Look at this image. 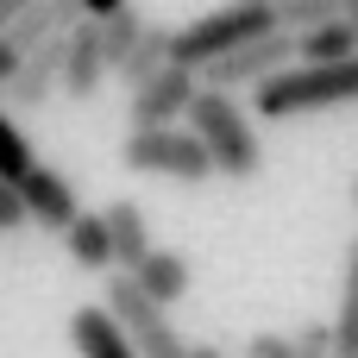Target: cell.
<instances>
[{
    "label": "cell",
    "instance_id": "1",
    "mask_svg": "<svg viewBox=\"0 0 358 358\" xmlns=\"http://www.w3.org/2000/svg\"><path fill=\"white\" fill-rule=\"evenodd\" d=\"M358 101V57H334V63H289L277 76H264L252 88V113L264 120H296V113H315V107H346Z\"/></svg>",
    "mask_w": 358,
    "mask_h": 358
},
{
    "label": "cell",
    "instance_id": "2",
    "mask_svg": "<svg viewBox=\"0 0 358 358\" xmlns=\"http://www.w3.org/2000/svg\"><path fill=\"white\" fill-rule=\"evenodd\" d=\"M189 126L208 138L220 176H233V182H258V176H264V138H258L252 113L239 107V88L201 82V94L189 101Z\"/></svg>",
    "mask_w": 358,
    "mask_h": 358
},
{
    "label": "cell",
    "instance_id": "3",
    "mask_svg": "<svg viewBox=\"0 0 358 358\" xmlns=\"http://www.w3.org/2000/svg\"><path fill=\"white\" fill-rule=\"evenodd\" d=\"M120 164L126 170H138V176H170V182H208V176H220V164H214V151H208V138L195 132V126H132L126 132V145H120Z\"/></svg>",
    "mask_w": 358,
    "mask_h": 358
},
{
    "label": "cell",
    "instance_id": "4",
    "mask_svg": "<svg viewBox=\"0 0 358 358\" xmlns=\"http://www.w3.org/2000/svg\"><path fill=\"white\" fill-rule=\"evenodd\" d=\"M271 25H277V6H271V0H227V6H214V13L176 25V57L195 63V69H208L214 57L239 50L245 38H258V31H271Z\"/></svg>",
    "mask_w": 358,
    "mask_h": 358
},
{
    "label": "cell",
    "instance_id": "5",
    "mask_svg": "<svg viewBox=\"0 0 358 358\" xmlns=\"http://www.w3.org/2000/svg\"><path fill=\"white\" fill-rule=\"evenodd\" d=\"M107 308H113V321L126 327V340L138 346L145 358H189V346H182V334L170 327V315H164V302L120 264V271H107V296H101Z\"/></svg>",
    "mask_w": 358,
    "mask_h": 358
},
{
    "label": "cell",
    "instance_id": "6",
    "mask_svg": "<svg viewBox=\"0 0 358 358\" xmlns=\"http://www.w3.org/2000/svg\"><path fill=\"white\" fill-rule=\"evenodd\" d=\"M302 57V38L296 31H283V25H271V31H258V38H245L239 50H227V57H214L201 76L214 82V88H258L264 76H277V69H289Z\"/></svg>",
    "mask_w": 358,
    "mask_h": 358
},
{
    "label": "cell",
    "instance_id": "7",
    "mask_svg": "<svg viewBox=\"0 0 358 358\" xmlns=\"http://www.w3.org/2000/svg\"><path fill=\"white\" fill-rule=\"evenodd\" d=\"M201 69L195 63H182V57H170L157 76H145L138 88H132V107H126V120L132 126H170V120H182L189 113V101L201 94Z\"/></svg>",
    "mask_w": 358,
    "mask_h": 358
},
{
    "label": "cell",
    "instance_id": "8",
    "mask_svg": "<svg viewBox=\"0 0 358 358\" xmlns=\"http://www.w3.org/2000/svg\"><path fill=\"white\" fill-rule=\"evenodd\" d=\"M107 76H113V63H107L101 19L69 25V38H63V94H69V101H94Z\"/></svg>",
    "mask_w": 358,
    "mask_h": 358
},
{
    "label": "cell",
    "instance_id": "9",
    "mask_svg": "<svg viewBox=\"0 0 358 358\" xmlns=\"http://www.w3.org/2000/svg\"><path fill=\"white\" fill-rule=\"evenodd\" d=\"M69 38V31H63ZM63 38H44L38 50H25V63L6 82V107L13 113H38L50 94H63Z\"/></svg>",
    "mask_w": 358,
    "mask_h": 358
},
{
    "label": "cell",
    "instance_id": "10",
    "mask_svg": "<svg viewBox=\"0 0 358 358\" xmlns=\"http://www.w3.org/2000/svg\"><path fill=\"white\" fill-rule=\"evenodd\" d=\"M69 346L76 358H145L132 340H126V327L113 321V308L101 302V308H76L69 315Z\"/></svg>",
    "mask_w": 358,
    "mask_h": 358
},
{
    "label": "cell",
    "instance_id": "11",
    "mask_svg": "<svg viewBox=\"0 0 358 358\" xmlns=\"http://www.w3.org/2000/svg\"><path fill=\"white\" fill-rule=\"evenodd\" d=\"M19 189H25V201H31V220L38 227H50V233H63L82 208H76V189L50 170V164H31L25 176H19Z\"/></svg>",
    "mask_w": 358,
    "mask_h": 358
},
{
    "label": "cell",
    "instance_id": "12",
    "mask_svg": "<svg viewBox=\"0 0 358 358\" xmlns=\"http://www.w3.org/2000/svg\"><path fill=\"white\" fill-rule=\"evenodd\" d=\"M126 271H132L164 308H176V302L189 296V283H195V264H189L182 252H164V245H151V252H145L138 264H126Z\"/></svg>",
    "mask_w": 358,
    "mask_h": 358
},
{
    "label": "cell",
    "instance_id": "13",
    "mask_svg": "<svg viewBox=\"0 0 358 358\" xmlns=\"http://www.w3.org/2000/svg\"><path fill=\"white\" fill-rule=\"evenodd\" d=\"M63 252L76 271H113L120 252H113V233H107V214H76L63 227Z\"/></svg>",
    "mask_w": 358,
    "mask_h": 358
},
{
    "label": "cell",
    "instance_id": "14",
    "mask_svg": "<svg viewBox=\"0 0 358 358\" xmlns=\"http://www.w3.org/2000/svg\"><path fill=\"white\" fill-rule=\"evenodd\" d=\"M170 57H176V25H164V19H145V31H138L132 57H126V63H120L113 76H120L126 88H138V82H145V76H157V69H164Z\"/></svg>",
    "mask_w": 358,
    "mask_h": 358
},
{
    "label": "cell",
    "instance_id": "15",
    "mask_svg": "<svg viewBox=\"0 0 358 358\" xmlns=\"http://www.w3.org/2000/svg\"><path fill=\"white\" fill-rule=\"evenodd\" d=\"M101 214H107V233H113V252H120V264H138V258L151 252V227H145V208L120 195V201H107Z\"/></svg>",
    "mask_w": 358,
    "mask_h": 358
},
{
    "label": "cell",
    "instance_id": "16",
    "mask_svg": "<svg viewBox=\"0 0 358 358\" xmlns=\"http://www.w3.org/2000/svg\"><path fill=\"white\" fill-rule=\"evenodd\" d=\"M302 38V63H334V57H358V25L340 13V19H321V25H308V31H296Z\"/></svg>",
    "mask_w": 358,
    "mask_h": 358
},
{
    "label": "cell",
    "instance_id": "17",
    "mask_svg": "<svg viewBox=\"0 0 358 358\" xmlns=\"http://www.w3.org/2000/svg\"><path fill=\"white\" fill-rule=\"evenodd\" d=\"M334 334H340L334 358H358V233H352V245H346V283H340V315H334Z\"/></svg>",
    "mask_w": 358,
    "mask_h": 358
},
{
    "label": "cell",
    "instance_id": "18",
    "mask_svg": "<svg viewBox=\"0 0 358 358\" xmlns=\"http://www.w3.org/2000/svg\"><path fill=\"white\" fill-rule=\"evenodd\" d=\"M31 164H38L31 138H25V132H19V120H13V113L0 107V176H13V182H19V176H25Z\"/></svg>",
    "mask_w": 358,
    "mask_h": 358
},
{
    "label": "cell",
    "instance_id": "19",
    "mask_svg": "<svg viewBox=\"0 0 358 358\" xmlns=\"http://www.w3.org/2000/svg\"><path fill=\"white\" fill-rule=\"evenodd\" d=\"M138 31H145V13H132V6H120L113 19H101V38H107V63H113V69H120V63L132 57Z\"/></svg>",
    "mask_w": 358,
    "mask_h": 358
},
{
    "label": "cell",
    "instance_id": "20",
    "mask_svg": "<svg viewBox=\"0 0 358 358\" xmlns=\"http://www.w3.org/2000/svg\"><path fill=\"white\" fill-rule=\"evenodd\" d=\"M340 13H346V0H277V25L283 31H308V25L340 19Z\"/></svg>",
    "mask_w": 358,
    "mask_h": 358
},
{
    "label": "cell",
    "instance_id": "21",
    "mask_svg": "<svg viewBox=\"0 0 358 358\" xmlns=\"http://www.w3.org/2000/svg\"><path fill=\"white\" fill-rule=\"evenodd\" d=\"M19 227H31V201L13 176H0V233H19Z\"/></svg>",
    "mask_w": 358,
    "mask_h": 358
},
{
    "label": "cell",
    "instance_id": "22",
    "mask_svg": "<svg viewBox=\"0 0 358 358\" xmlns=\"http://www.w3.org/2000/svg\"><path fill=\"white\" fill-rule=\"evenodd\" d=\"M245 358H302V340H296V334H271V327H264V334H252V340H245Z\"/></svg>",
    "mask_w": 358,
    "mask_h": 358
},
{
    "label": "cell",
    "instance_id": "23",
    "mask_svg": "<svg viewBox=\"0 0 358 358\" xmlns=\"http://www.w3.org/2000/svg\"><path fill=\"white\" fill-rule=\"evenodd\" d=\"M296 340H302V352H321V358H334V346H340V334H334V321H315V327H302Z\"/></svg>",
    "mask_w": 358,
    "mask_h": 358
},
{
    "label": "cell",
    "instance_id": "24",
    "mask_svg": "<svg viewBox=\"0 0 358 358\" xmlns=\"http://www.w3.org/2000/svg\"><path fill=\"white\" fill-rule=\"evenodd\" d=\"M82 6H88V19H113V13L132 6V0H82Z\"/></svg>",
    "mask_w": 358,
    "mask_h": 358
},
{
    "label": "cell",
    "instance_id": "25",
    "mask_svg": "<svg viewBox=\"0 0 358 358\" xmlns=\"http://www.w3.org/2000/svg\"><path fill=\"white\" fill-rule=\"evenodd\" d=\"M25 6H31V0H0V25H13V19H19Z\"/></svg>",
    "mask_w": 358,
    "mask_h": 358
},
{
    "label": "cell",
    "instance_id": "26",
    "mask_svg": "<svg viewBox=\"0 0 358 358\" xmlns=\"http://www.w3.org/2000/svg\"><path fill=\"white\" fill-rule=\"evenodd\" d=\"M189 358H227L220 346H189Z\"/></svg>",
    "mask_w": 358,
    "mask_h": 358
},
{
    "label": "cell",
    "instance_id": "27",
    "mask_svg": "<svg viewBox=\"0 0 358 358\" xmlns=\"http://www.w3.org/2000/svg\"><path fill=\"white\" fill-rule=\"evenodd\" d=\"M346 19H352V25H358V0H346Z\"/></svg>",
    "mask_w": 358,
    "mask_h": 358
},
{
    "label": "cell",
    "instance_id": "28",
    "mask_svg": "<svg viewBox=\"0 0 358 358\" xmlns=\"http://www.w3.org/2000/svg\"><path fill=\"white\" fill-rule=\"evenodd\" d=\"M0 107H6V82H0Z\"/></svg>",
    "mask_w": 358,
    "mask_h": 358
},
{
    "label": "cell",
    "instance_id": "29",
    "mask_svg": "<svg viewBox=\"0 0 358 358\" xmlns=\"http://www.w3.org/2000/svg\"><path fill=\"white\" fill-rule=\"evenodd\" d=\"M302 358H321V352H302Z\"/></svg>",
    "mask_w": 358,
    "mask_h": 358
},
{
    "label": "cell",
    "instance_id": "30",
    "mask_svg": "<svg viewBox=\"0 0 358 358\" xmlns=\"http://www.w3.org/2000/svg\"><path fill=\"white\" fill-rule=\"evenodd\" d=\"M271 6H277V0H271Z\"/></svg>",
    "mask_w": 358,
    "mask_h": 358
}]
</instances>
